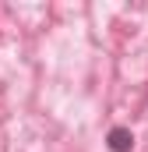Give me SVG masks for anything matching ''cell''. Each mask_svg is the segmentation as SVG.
<instances>
[{
	"mask_svg": "<svg viewBox=\"0 0 148 152\" xmlns=\"http://www.w3.org/2000/svg\"><path fill=\"white\" fill-rule=\"evenodd\" d=\"M106 145L110 152H131L134 149V134H131V127H110V134H106Z\"/></svg>",
	"mask_w": 148,
	"mask_h": 152,
	"instance_id": "cell-1",
	"label": "cell"
}]
</instances>
